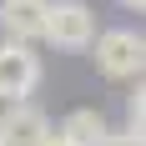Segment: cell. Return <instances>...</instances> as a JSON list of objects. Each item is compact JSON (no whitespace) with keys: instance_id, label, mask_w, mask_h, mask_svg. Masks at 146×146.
<instances>
[{"instance_id":"6da1fadb","label":"cell","mask_w":146,"mask_h":146,"mask_svg":"<svg viewBox=\"0 0 146 146\" xmlns=\"http://www.w3.org/2000/svg\"><path fill=\"white\" fill-rule=\"evenodd\" d=\"M91 50H96V71H101L106 81H131V76H141V60H146L141 30H131V25L96 30Z\"/></svg>"},{"instance_id":"7a4b0ae2","label":"cell","mask_w":146,"mask_h":146,"mask_svg":"<svg viewBox=\"0 0 146 146\" xmlns=\"http://www.w3.org/2000/svg\"><path fill=\"white\" fill-rule=\"evenodd\" d=\"M40 40H50L56 50H91V40H96V10L86 0H50Z\"/></svg>"},{"instance_id":"3957f363","label":"cell","mask_w":146,"mask_h":146,"mask_svg":"<svg viewBox=\"0 0 146 146\" xmlns=\"http://www.w3.org/2000/svg\"><path fill=\"white\" fill-rule=\"evenodd\" d=\"M35 86H40V56L20 40H0V96L25 101Z\"/></svg>"},{"instance_id":"277c9868","label":"cell","mask_w":146,"mask_h":146,"mask_svg":"<svg viewBox=\"0 0 146 146\" xmlns=\"http://www.w3.org/2000/svg\"><path fill=\"white\" fill-rule=\"evenodd\" d=\"M50 116L30 101H10V111L0 116V146H50Z\"/></svg>"},{"instance_id":"5b68a950","label":"cell","mask_w":146,"mask_h":146,"mask_svg":"<svg viewBox=\"0 0 146 146\" xmlns=\"http://www.w3.org/2000/svg\"><path fill=\"white\" fill-rule=\"evenodd\" d=\"M45 5L50 0H0V30H5V40H40L45 30Z\"/></svg>"},{"instance_id":"8992f818","label":"cell","mask_w":146,"mask_h":146,"mask_svg":"<svg viewBox=\"0 0 146 146\" xmlns=\"http://www.w3.org/2000/svg\"><path fill=\"white\" fill-rule=\"evenodd\" d=\"M106 131H111V121H106L96 106H81V111H71V116L60 121V131H56V136H66L71 146H101V141H106Z\"/></svg>"},{"instance_id":"52a82bcc","label":"cell","mask_w":146,"mask_h":146,"mask_svg":"<svg viewBox=\"0 0 146 146\" xmlns=\"http://www.w3.org/2000/svg\"><path fill=\"white\" fill-rule=\"evenodd\" d=\"M141 121H146V96H141V91H131V96H126V131L141 136Z\"/></svg>"},{"instance_id":"ba28073f","label":"cell","mask_w":146,"mask_h":146,"mask_svg":"<svg viewBox=\"0 0 146 146\" xmlns=\"http://www.w3.org/2000/svg\"><path fill=\"white\" fill-rule=\"evenodd\" d=\"M101 146H141V136H131V131H106Z\"/></svg>"},{"instance_id":"9c48e42d","label":"cell","mask_w":146,"mask_h":146,"mask_svg":"<svg viewBox=\"0 0 146 146\" xmlns=\"http://www.w3.org/2000/svg\"><path fill=\"white\" fill-rule=\"evenodd\" d=\"M121 5H126V10H141V5H146V0H121Z\"/></svg>"},{"instance_id":"30bf717a","label":"cell","mask_w":146,"mask_h":146,"mask_svg":"<svg viewBox=\"0 0 146 146\" xmlns=\"http://www.w3.org/2000/svg\"><path fill=\"white\" fill-rule=\"evenodd\" d=\"M50 146H71V141H66V136H50Z\"/></svg>"}]
</instances>
